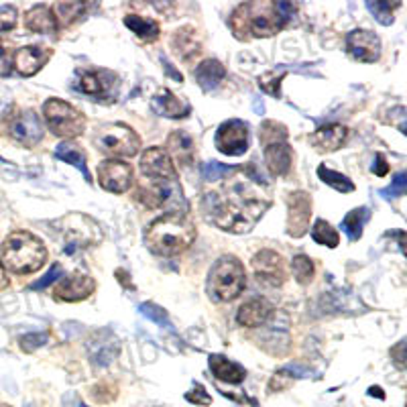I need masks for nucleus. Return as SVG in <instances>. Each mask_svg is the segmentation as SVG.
<instances>
[{
    "label": "nucleus",
    "instance_id": "1",
    "mask_svg": "<svg viewBox=\"0 0 407 407\" xmlns=\"http://www.w3.org/2000/svg\"><path fill=\"white\" fill-rule=\"evenodd\" d=\"M271 200L249 184H234L223 191H210L204 198V210L208 220L220 230L245 234L259 223Z\"/></svg>",
    "mask_w": 407,
    "mask_h": 407
},
{
    "label": "nucleus",
    "instance_id": "2",
    "mask_svg": "<svg viewBox=\"0 0 407 407\" xmlns=\"http://www.w3.org/2000/svg\"><path fill=\"white\" fill-rule=\"evenodd\" d=\"M296 15L292 2H245L238 4L230 17V29L236 39L249 41L251 37H271L281 31Z\"/></svg>",
    "mask_w": 407,
    "mask_h": 407
},
{
    "label": "nucleus",
    "instance_id": "3",
    "mask_svg": "<svg viewBox=\"0 0 407 407\" xmlns=\"http://www.w3.org/2000/svg\"><path fill=\"white\" fill-rule=\"evenodd\" d=\"M196 240V226L182 214H165L149 224L145 245L159 257H176Z\"/></svg>",
    "mask_w": 407,
    "mask_h": 407
},
{
    "label": "nucleus",
    "instance_id": "4",
    "mask_svg": "<svg viewBox=\"0 0 407 407\" xmlns=\"http://www.w3.org/2000/svg\"><path fill=\"white\" fill-rule=\"evenodd\" d=\"M2 267H6L12 273L29 275L39 271L47 261V249L35 234L27 230H17L6 236L2 243Z\"/></svg>",
    "mask_w": 407,
    "mask_h": 407
},
{
    "label": "nucleus",
    "instance_id": "5",
    "mask_svg": "<svg viewBox=\"0 0 407 407\" xmlns=\"http://www.w3.org/2000/svg\"><path fill=\"white\" fill-rule=\"evenodd\" d=\"M247 285L245 265L232 255H224L214 263L208 275V296L214 301H232Z\"/></svg>",
    "mask_w": 407,
    "mask_h": 407
},
{
    "label": "nucleus",
    "instance_id": "6",
    "mask_svg": "<svg viewBox=\"0 0 407 407\" xmlns=\"http://www.w3.org/2000/svg\"><path fill=\"white\" fill-rule=\"evenodd\" d=\"M139 200L147 208H153V210L161 208V210H167L169 214H180V210L182 212L187 210L184 189L178 178H167V180L145 178V182L139 187Z\"/></svg>",
    "mask_w": 407,
    "mask_h": 407
},
{
    "label": "nucleus",
    "instance_id": "7",
    "mask_svg": "<svg viewBox=\"0 0 407 407\" xmlns=\"http://www.w3.org/2000/svg\"><path fill=\"white\" fill-rule=\"evenodd\" d=\"M94 143L100 153L111 157H133L141 149L139 135L122 122H111L96 129Z\"/></svg>",
    "mask_w": 407,
    "mask_h": 407
},
{
    "label": "nucleus",
    "instance_id": "8",
    "mask_svg": "<svg viewBox=\"0 0 407 407\" xmlns=\"http://www.w3.org/2000/svg\"><path fill=\"white\" fill-rule=\"evenodd\" d=\"M43 114L49 131L57 137L74 139L86 129V116L70 102H64L59 98H49L43 104Z\"/></svg>",
    "mask_w": 407,
    "mask_h": 407
},
{
    "label": "nucleus",
    "instance_id": "9",
    "mask_svg": "<svg viewBox=\"0 0 407 407\" xmlns=\"http://www.w3.org/2000/svg\"><path fill=\"white\" fill-rule=\"evenodd\" d=\"M249 139H251L249 124L238 118H232L218 126L214 145L228 157H240L249 151Z\"/></svg>",
    "mask_w": 407,
    "mask_h": 407
},
{
    "label": "nucleus",
    "instance_id": "10",
    "mask_svg": "<svg viewBox=\"0 0 407 407\" xmlns=\"http://www.w3.org/2000/svg\"><path fill=\"white\" fill-rule=\"evenodd\" d=\"M98 184L112 193H124L133 184V167L120 159H106L98 165Z\"/></svg>",
    "mask_w": 407,
    "mask_h": 407
},
{
    "label": "nucleus",
    "instance_id": "11",
    "mask_svg": "<svg viewBox=\"0 0 407 407\" xmlns=\"http://www.w3.org/2000/svg\"><path fill=\"white\" fill-rule=\"evenodd\" d=\"M287 234L294 238H301L307 228H310V218H312V198L305 191H296L290 193L287 198Z\"/></svg>",
    "mask_w": 407,
    "mask_h": 407
},
{
    "label": "nucleus",
    "instance_id": "12",
    "mask_svg": "<svg viewBox=\"0 0 407 407\" xmlns=\"http://www.w3.org/2000/svg\"><path fill=\"white\" fill-rule=\"evenodd\" d=\"M86 218L88 216L82 218V226L86 223ZM77 220H79V214H72V216H68V218L61 220V223L66 224V228H64L66 243H68L66 249H64L66 253H74L75 249H84V247H90L96 240H100V226L98 224L92 220L84 230H79L82 226H77Z\"/></svg>",
    "mask_w": 407,
    "mask_h": 407
},
{
    "label": "nucleus",
    "instance_id": "13",
    "mask_svg": "<svg viewBox=\"0 0 407 407\" xmlns=\"http://www.w3.org/2000/svg\"><path fill=\"white\" fill-rule=\"evenodd\" d=\"M346 51L365 64H375L381 57V39L367 29H354L346 35Z\"/></svg>",
    "mask_w": 407,
    "mask_h": 407
},
{
    "label": "nucleus",
    "instance_id": "14",
    "mask_svg": "<svg viewBox=\"0 0 407 407\" xmlns=\"http://www.w3.org/2000/svg\"><path fill=\"white\" fill-rule=\"evenodd\" d=\"M79 90L86 96H92L94 100H106L116 96L118 90V75L108 70L98 72H86L79 77Z\"/></svg>",
    "mask_w": 407,
    "mask_h": 407
},
{
    "label": "nucleus",
    "instance_id": "15",
    "mask_svg": "<svg viewBox=\"0 0 407 407\" xmlns=\"http://www.w3.org/2000/svg\"><path fill=\"white\" fill-rule=\"evenodd\" d=\"M10 137L23 147H35L43 139V124L35 111H23L10 124Z\"/></svg>",
    "mask_w": 407,
    "mask_h": 407
},
{
    "label": "nucleus",
    "instance_id": "16",
    "mask_svg": "<svg viewBox=\"0 0 407 407\" xmlns=\"http://www.w3.org/2000/svg\"><path fill=\"white\" fill-rule=\"evenodd\" d=\"M141 171L143 178L151 180H167V178H178L176 165L167 151L161 147H151L141 157Z\"/></svg>",
    "mask_w": 407,
    "mask_h": 407
},
{
    "label": "nucleus",
    "instance_id": "17",
    "mask_svg": "<svg viewBox=\"0 0 407 407\" xmlns=\"http://www.w3.org/2000/svg\"><path fill=\"white\" fill-rule=\"evenodd\" d=\"M88 354H90L92 365H96V367L111 365L118 354V340L112 334V330L104 328V330L92 334V338L88 340Z\"/></svg>",
    "mask_w": 407,
    "mask_h": 407
},
{
    "label": "nucleus",
    "instance_id": "18",
    "mask_svg": "<svg viewBox=\"0 0 407 407\" xmlns=\"http://www.w3.org/2000/svg\"><path fill=\"white\" fill-rule=\"evenodd\" d=\"M53 51L49 47H41V45H29V47H21L15 53L12 66L17 68V72L25 77L35 75L43 70V66L51 59Z\"/></svg>",
    "mask_w": 407,
    "mask_h": 407
},
{
    "label": "nucleus",
    "instance_id": "19",
    "mask_svg": "<svg viewBox=\"0 0 407 407\" xmlns=\"http://www.w3.org/2000/svg\"><path fill=\"white\" fill-rule=\"evenodd\" d=\"M253 267L259 277V281H265L267 285H281L285 281V269L283 259L273 251H261L253 257Z\"/></svg>",
    "mask_w": 407,
    "mask_h": 407
},
{
    "label": "nucleus",
    "instance_id": "20",
    "mask_svg": "<svg viewBox=\"0 0 407 407\" xmlns=\"http://www.w3.org/2000/svg\"><path fill=\"white\" fill-rule=\"evenodd\" d=\"M96 290V281L86 275V273H75L72 277L64 279L57 290H55V297L59 301H82L86 297H90Z\"/></svg>",
    "mask_w": 407,
    "mask_h": 407
},
{
    "label": "nucleus",
    "instance_id": "21",
    "mask_svg": "<svg viewBox=\"0 0 407 407\" xmlns=\"http://www.w3.org/2000/svg\"><path fill=\"white\" fill-rule=\"evenodd\" d=\"M265 165L269 169L271 176L275 178H283L290 173L292 169V161H294V151L290 147V143H271V145H265Z\"/></svg>",
    "mask_w": 407,
    "mask_h": 407
},
{
    "label": "nucleus",
    "instance_id": "22",
    "mask_svg": "<svg viewBox=\"0 0 407 407\" xmlns=\"http://www.w3.org/2000/svg\"><path fill=\"white\" fill-rule=\"evenodd\" d=\"M271 314H273V305L267 299L255 297V299H251V301L240 305V310L236 314V320H238L240 326L259 328L263 324H267Z\"/></svg>",
    "mask_w": 407,
    "mask_h": 407
},
{
    "label": "nucleus",
    "instance_id": "23",
    "mask_svg": "<svg viewBox=\"0 0 407 407\" xmlns=\"http://www.w3.org/2000/svg\"><path fill=\"white\" fill-rule=\"evenodd\" d=\"M151 108L155 114H159V116H167V118H184L189 114V104L184 102V100H180L171 90H167V88H163V90H159L155 96H153V100H151Z\"/></svg>",
    "mask_w": 407,
    "mask_h": 407
},
{
    "label": "nucleus",
    "instance_id": "24",
    "mask_svg": "<svg viewBox=\"0 0 407 407\" xmlns=\"http://www.w3.org/2000/svg\"><path fill=\"white\" fill-rule=\"evenodd\" d=\"M348 139V129L342 126V124H326V126H320L312 137H310V143L318 151H324V153H332V151H338L346 143Z\"/></svg>",
    "mask_w": 407,
    "mask_h": 407
},
{
    "label": "nucleus",
    "instance_id": "25",
    "mask_svg": "<svg viewBox=\"0 0 407 407\" xmlns=\"http://www.w3.org/2000/svg\"><path fill=\"white\" fill-rule=\"evenodd\" d=\"M25 27L31 33H41V35H55L57 33V19L53 10L47 4H37L33 6L27 17H25Z\"/></svg>",
    "mask_w": 407,
    "mask_h": 407
},
{
    "label": "nucleus",
    "instance_id": "26",
    "mask_svg": "<svg viewBox=\"0 0 407 407\" xmlns=\"http://www.w3.org/2000/svg\"><path fill=\"white\" fill-rule=\"evenodd\" d=\"M210 370L212 375L223 381V383H230V385H238L247 379V370L245 367H240L238 363L226 359L223 354H210Z\"/></svg>",
    "mask_w": 407,
    "mask_h": 407
},
{
    "label": "nucleus",
    "instance_id": "27",
    "mask_svg": "<svg viewBox=\"0 0 407 407\" xmlns=\"http://www.w3.org/2000/svg\"><path fill=\"white\" fill-rule=\"evenodd\" d=\"M196 82L204 92H212L220 86L224 77H226V68L218 59H206L196 68Z\"/></svg>",
    "mask_w": 407,
    "mask_h": 407
},
{
    "label": "nucleus",
    "instance_id": "28",
    "mask_svg": "<svg viewBox=\"0 0 407 407\" xmlns=\"http://www.w3.org/2000/svg\"><path fill=\"white\" fill-rule=\"evenodd\" d=\"M167 151L173 155L178 163L189 165L193 161V139L185 131H173L167 139Z\"/></svg>",
    "mask_w": 407,
    "mask_h": 407
},
{
    "label": "nucleus",
    "instance_id": "29",
    "mask_svg": "<svg viewBox=\"0 0 407 407\" xmlns=\"http://www.w3.org/2000/svg\"><path fill=\"white\" fill-rule=\"evenodd\" d=\"M55 157L59 159V161H66V163H70V165H74L77 171H82V176H84V180L90 184L92 182V178H90V171H88V165H86V155H84V151L77 147L75 143H59L57 147H55Z\"/></svg>",
    "mask_w": 407,
    "mask_h": 407
},
{
    "label": "nucleus",
    "instance_id": "30",
    "mask_svg": "<svg viewBox=\"0 0 407 407\" xmlns=\"http://www.w3.org/2000/svg\"><path fill=\"white\" fill-rule=\"evenodd\" d=\"M124 25H126L137 37L147 41V43L155 41V39L159 37V33H161L157 21L145 19V17H139V15H126V17H124Z\"/></svg>",
    "mask_w": 407,
    "mask_h": 407
},
{
    "label": "nucleus",
    "instance_id": "31",
    "mask_svg": "<svg viewBox=\"0 0 407 407\" xmlns=\"http://www.w3.org/2000/svg\"><path fill=\"white\" fill-rule=\"evenodd\" d=\"M369 218L370 210L367 206L350 210V212L344 216V220H342V230H344V234H346L350 240H359V238L363 236V228H365V224L369 223Z\"/></svg>",
    "mask_w": 407,
    "mask_h": 407
},
{
    "label": "nucleus",
    "instance_id": "32",
    "mask_svg": "<svg viewBox=\"0 0 407 407\" xmlns=\"http://www.w3.org/2000/svg\"><path fill=\"white\" fill-rule=\"evenodd\" d=\"M171 43H173L176 51H178L184 59H189V57H193V55L200 53V41L196 39V31L189 29V27H184V29L176 31Z\"/></svg>",
    "mask_w": 407,
    "mask_h": 407
},
{
    "label": "nucleus",
    "instance_id": "33",
    "mask_svg": "<svg viewBox=\"0 0 407 407\" xmlns=\"http://www.w3.org/2000/svg\"><path fill=\"white\" fill-rule=\"evenodd\" d=\"M318 178H320L326 185L334 187L336 191H340V193H350V191H354V184H352L346 176H342V173H338V171H332V169L326 167V165H320V167H318Z\"/></svg>",
    "mask_w": 407,
    "mask_h": 407
},
{
    "label": "nucleus",
    "instance_id": "34",
    "mask_svg": "<svg viewBox=\"0 0 407 407\" xmlns=\"http://www.w3.org/2000/svg\"><path fill=\"white\" fill-rule=\"evenodd\" d=\"M312 238L322 245V247H328V249H336L338 243H340V236L338 232L334 230L330 224L326 220H316L314 228H312Z\"/></svg>",
    "mask_w": 407,
    "mask_h": 407
},
{
    "label": "nucleus",
    "instance_id": "35",
    "mask_svg": "<svg viewBox=\"0 0 407 407\" xmlns=\"http://www.w3.org/2000/svg\"><path fill=\"white\" fill-rule=\"evenodd\" d=\"M259 139L263 145H271V143H285L287 141V129L275 120H267L261 124Z\"/></svg>",
    "mask_w": 407,
    "mask_h": 407
},
{
    "label": "nucleus",
    "instance_id": "36",
    "mask_svg": "<svg viewBox=\"0 0 407 407\" xmlns=\"http://www.w3.org/2000/svg\"><path fill=\"white\" fill-rule=\"evenodd\" d=\"M139 314L141 316H145L147 320L151 322H155V324H159L161 328H167V330H173V324H171V320H169V316H167V312L163 310V307H159L157 303H141L139 305Z\"/></svg>",
    "mask_w": 407,
    "mask_h": 407
},
{
    "label": "nucleus",
    "instance_id": "37",
    "mask_svg": "<svg viewBox=\"0 0 407 407\" xmlns=\"http://www.w3.org/2000/svg\"><path fill=\"white\" fill-rule=\"evenodd\" d=\"M292 271H294V277H296L297 283L305 285L314 277V263H312V259L307 255H296L292 259Z\"/></svg>",
    "mask_w": 407,
    "mask_h": 407
},
{
    "label": "nucleus",
    "instance_id": "38",
    "mask_svg": "<svg viewBox=\"0 0 407 407\" xmlns=\"http://www.w3.org/2000/svg\"><path fill=\"white\" fill-rule=\"evenodd\" d=\"M287 74V68H279V72L277 70H271V72H267V74H263L259 77V86L263 92H267V94H271V96H275V98H279V86H281V79L285 77Z\"/></svg>",
    "mask_w": 407,
    "mask_h": 407
},
{
    "label": "nucleus",
    "instance_id": "39",
    "mask_svg": "<svg viewBox=\"0 0 407 407\" xmlns=\"http://www.w3.org/2000/svg\"><path fill=\"white\" fill-rule=\"evenodd\" d=\"M236 171V167H230V165H224L220 161H208L204 163L202 167V178L206 182H218V180H224L228 176H232Z\"/></svg>",
    "mask_w": 407,
    "mask_h": 407
},
{
    "label": "nucleus",
    "instance_id": "40",
    "mask_svg": "<svg viewBox=\"0 0 407 407\" xmlns=\"http://www.w3.org/2000/svg\"><path fill=\"white\" fill-rule=\"evenodd\" d=\"M399 4H389V2H372V0H367V8H369L370 12H372V17L381 23V25H385V27H389L391 23H393V8H397Z\"/></svg>",
    "mask_w": 407,
    "mask_h": 407
},
{
    "label": "nucleus",
    "instance_id": "41",
    "mask_svg": "<svg viewBox=\"0 0 407 407\" xmlns=\"http://www.w3.org/2000/svg\"><path fill=\"white\" fill-rule=\"evenodd\" d=\"M55 10H57V17L55 19H59L61 21V25H72L77 17H82V10H84V4L82 2H59L57 6H55Z\"/></svg>",
    "mask_w": 407,
    "mask_h": 407
},
{
    "label": "nucleus",
    "instance_id": "42",
    "mask_svg": "<svg viewBox=\"0 0 407 407\" xmlns=\"http://www.w3.org/2000/svg\"><path fill=\"white\" fill-rule=\"evenodd\" d=\"M407 191V173L406 171H399L393 180H391V185L389 187H383L379 191V196L383 200H393V198H401L406 196Z\"/></svg>",
    "mask_w": 407,
    "mask_h": 407
},
{
    "label": "nucleus",
    "instance_id": "43",
    "mask_svg": "<svg viewBox=\"0 0 407 407\" xmlns=\"http://www.w3.org/2000/svg\"><path fill=\"white\" fill-rule=\"evenodd\" d=\"M59 277H64V267L59 265V263H53L51 265V269H49V273H45L41 279H37L33 285H31V290H35V292H39V290H45L47 285H51L53 281H57Z\"/></svg>",
    "mask_w": 407,
    "mask_h": 407
},
{
    "label": "nucleus",
    "instance_id": "44",
    "mask_svg": "<svg viewBox=\"0 0 407 407\" xmlns=\"http://www.w3.org/2000/svg\"><path fill=\"white\" fill-rule=\"evenodd\" d=\"M49 340V334L47 332H39V334H27V336H23L21 338V348L25 350V352H33V350H37L41 348L45 342Z\"/></svg>",
    "mask_w": 407,
    "mask_h": 407
},
{
    "label": "nucleus",
    "instance_id": "45",
    "mask_svg": "<svg viewBox=\"0 0 407 407\" xmlns=\"http://www.w3.org/2000/svg\"><path fill=\"white\" fill-rule=\"evenodd\" d=\"M17 25V8L12 4H0V31H10Z\"/></svg>",
    "mask_w": 407,
    "mask_h": 407
},
{
    "label": "nucleus",
    "instance_id": "46",
    "mask_svg": "<svg viewBox=\"0 0 407 407\" xmlns=\"http://www.w3.org/2000/svg\"><path fill=\"white\" fill-rule=\"evenodd\" d=\"M185 399H187L189 404H196V406H210V404H212V397L208 395V391H206L204 385H200V383L185 395Z\"/></svg>",
    "mask_w": 407,
    "mask_h": 407
},
{
    "label": "nucleus",
    "instance_id": "47",
    "mask_svg": "<svg viewBox=\"0 0 407 407\" xmlns=\"http://www.w3.org/2000/svg\"><path fill=\"white\" fill-rule=\"evenodd\" d=\"M290 379H292V377H290L285 370L283 369L277 370V372H275V377H273V379H271V383H269V389H271V391H275V389H277V391H281V389H285V387L290 385Z\"/></svg>",
    "mask_w": 407,
    "mask_h": 407
},
{
    "label": "nucleus",
    "instance_id": "48",
    "mask_svg": "<svg viewBox=\"0 0 407 407\" xmlns=\"http://www.w3.org/2000/svg\"><path fill=\"white\" fill-rule=\"evenodd\" d=\"M404 350H406V342H404V340H401V342H397V346H395V348H391V359H393V363L397 365V369H404V367H406Z\"/></svg>",
    "mask_w": 407,
    "mask_h": 407
},
{
    "label": "nucleus",
    "instance_id": "49",
    "mask_svg": "<svg viewBox=\"0 0 407 407\" xmlns=\"http://www.w3.org/2000/svg\"><path fill=\"white\" fill-rule=\"evenodd\" d=\"M387 171H389V165H387L385 157L379 153V155L375 157V163H372V173L379 176V178H383V176H387Z\"/></svg>",
    "mask_w": 407,
    "mask_h": 407
},
{
    "label": "nucleus",
    "instance_id": "50",
    "mask_svg": "<svg viewBox=\"0 0 407 407\" xmlns=\"http://www.w3.org/2000/svg\"><path fill=\"white\" fill-rule=\"evenodd\" d=\"M10 72H12L10 57H8V55H4V53H0V77H6V75H10Z\"/></svg>",
    "mask_w": 407,
    "mask_h": 407
},
{
    "label": "nucleus",
    "instance_id": "51",
    "mask_svg": "<svg viewBox=\"0 0 407 407\" xmlns=\"http://www.w3.org/2000/svg\"><path fill=\"white\" fill-rule=\"evenodd\" d=\"M161 64H163V70H165L167 74L171 75L173 79H178V82H184V75L180 74V72H176V70H173V66H171V64H169V61H167L165 57H161Z\"/></svg>",
    "mask_w": 407,
    "mask_h": 407
},
{
    "label": "nucleus",
    "instance_id": "52",
    "mask_svg": "<svg viewBox=\"0 0 407 407\" xmlns=\"http://www.w3.org/2000/svg\"><path fill=\"white\" fill-rule=\"evenodd\" d=\"M64 407H88L75 393H72V395H68L66 399H64Z\"/></svg>",
    "mask_w": 407,
    "mask_h": 407
},
{
    "label": "nucleus",
    "instance_id": "53",
    "mask_svg": "<svg viewBox=\"0 0 407 407\" xmlns=\"http://www.w3.org/2000/svg\"><path fill=\"white\" fill-rule=\"evenodd\" d=\"M6 287H8V277H6V271H4V267L0 263V292L6 290Z\"/></svg>",
    "mask_w": 407,
    "mask_h": 407
},
{
    "label": "nucleus",
    "instance_id": "54",
    "mask_svg": "<svg viewBox=\"0 0 407 407\" xmlns=\"http://www.w3.org/2000/svg\"><path fill=\"white\" fill-rule=\"evenodd\" d=\"M253 108H255V112H257V114H263V112H265V106H263V100H259V98H255V102H253Z\"/></svg>",
    "mask_w": 407,
    "mask_h": 407
},
{
    "label": "nucleus",
    "instance_id": "55",
    "mask_svg": "<svg viewBox=\"0 0 407 407\" xmlns=\"http://www.w3.org/2000/svg\"><path fill=\"white\" fill-rule=\"evenodd\" d=\"M369 395H377L379 399H383V397H385V395L381 393V389H379V387H370V389H369Z\"/></svg>",
    "mask_w": 407,
    "mask_h": 407
},
{
    "label": "nucleus",
    "instance_id": "56",
    "mask_svg": "<svg viewBox=\"0 0 407 407\" xmlns=\"http://www.w3.org/2000/svg\"><path fill=\"white\" fill-rule=\"evenodd\" d=\"M4 108H6V104H4V100L0 98V114H2V111H4Z\"/></svg>",
    "mask_w": 407,
    "mask_h": 407
},
{
    "label": "nucleus",
    "instance_id": "57",
    "mask_svg": "<svg viewBox=\"0 0 407 407\" xmlns=\"http://www.w3.org/2000/svg\"><path fill=\"white\" fill-rule=\"evenodd\" d=\"M0 163H8V161H6V159H4V157L0 155Z\"/></svg>",
    "mask_w": 407,
    "mask_h": 407
},
{
    "label": "nucleus",
    "instance_id": "58",
    "mask_svg": "<svg viewBox=\"0 0 407 407\" xmlns=\"http://www.w3.org/2000/svg\"><path fill=\"white\" fill-rule=\"evenodd\" d=\"M0 407H8V406H0Z\"/></svg>",
    "mask_w": 407,
    "mask_h": 407
}]
</instances>
